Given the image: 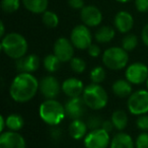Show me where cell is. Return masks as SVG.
<instances>
[{
	"instance_id": "1",
	"label": "cell",
	"mask_w": 148,
	"mask_h": 148,
	"mask_svg": "<svg viewBox=\"0 0 148 148\" xmlns=\"http://www.w3.org/2000/svg\"><path fill=\"white\" fill-rule=\"evenodd\" d=\"M40 82L32 73H19L9 87V95L16 103H27L37 95Z\"/></svg>"
},
{
	"instance_id": "2",
	"label": "cell",
	"mask_w": 148,
	"mask_h": 148,
	"mask_svg": "<svg viewBox=\"0 0 148 148\" xmlns=\"http://www.w3.org/2000/svg\"><path fill=\"white\" fill-rule=\"evenodd\" d=\"M1 49L9 58L17 60L25 57L29 49V45L25 38L21 34L10 33L2 38Z\"/></svg>"
},
{
	"instance_id": "3",
	"label": "cell",
	"mask_w": 148,
	"mask_h": 148,
	"mask_svg": "<svg viewBox=\"0 0 148 148\" xmlns=\"http://www.w3.org/2000/svg\"><path fill=\"white\" fill-rule=\"evenodd\" d=\"M40 118L46 124L51 126H57L64 120L66 116L65 107L54 99H46L39 108Z\"/></svg>"
},
{
	"instance_id": "4",
	"label": "cell",
	"mask_w": 148,
	"mask_h": 148,
	"mask_svg": "<svg viewBox=\"0 0 148 148\" xmlns=\"http://www.w3.org/2000/svg\"><path fill=\"white\" fill-rule=\"evenodd\" d=\"M82 99L87 108L93 111H99L108 105L109 95L101 84L91 82L84 87Z\"/></svg>"
},
{
	"instance_id": "5",
	"label": "cell",
	"mask_w": 148,
	"mask_h": 148,
	"mask_svg": "<svg viewBox=\"0 0 148 148\" xmlns=\"http://www.w3.org/2000/svg\"><path fill=\"white\" fill-rule=\"evenodd\" d=\"M103 65L111 70H121L127 67L129 54L122 47H111L103 53Z\"/></svg>"
},
{
	"instance_id": "6",
	"label": "cell",
	"mask_w": 148,
	"mask_h": 148,
	"mask_svg": "<svg viewBox=\"0 0 148 148\" xmlns=\"http://www.w3.org/2000/svg\"><path fill=\"white\" fill-rule=\"evenodd\" d=\"M127 108L132 115L141 116L148 113V90L140 89L128 97Z\"/></svg>"
},
{
	"instance_id": "7",
	"label": "cell",
	"mask_w": 148,
	"mask_h": 148,
	"mask_svg": "<svg viewBox=\"0 0 148 148\" xmlns=\"http://www.w3.org/2000/svg\"><path fill=\"white\" fill-rule=\"evenodd\" d=\"M70 41L73 44L74 48H77L79 50L88 49L92 42V36L88 27L85 25H76L71 32Z\"/></svg>"
},
{
	"instance_id": "8",
	"label": "cell",
	"mask_w": 148,
	"mask_h": 148,
	"mask_svg": "<svg viewBox=\"0 0 148 148\" xmlns=\"http://www.w3.org/2000/svg\"><path fill=\"white\" fill-rule=\"evenodd\" d=\"M110 133L103 130V128L91 130L84 137L85 148H107L111 143Z\"/></svg>"
},
{
	"instance_id": "9",
	"label": "cell",
	"mask_w": 148,
	"mask_h": 148,
	"mask_svg": "<svg viewBox=\"0 0 148 148\" xmlns=\"http://www.w3.org/2000/svg\"><path fill=\"white\" fill-rule=\"evenodd\" d=\"M125 76L131 84H142L148 79V67L141 62L132 63L126 68Z\"/></svg>"
},
{
	"instance_id": "10",
	"label": "cell",
	"mask_w": 148,
	"mask_h": 148,
	"mask_svg": "<svg viewBox=\"0 0 148 148\" xmlns=\"http://www.w3.org/2000/svg\"><path fill=\"white\" fill-rule=\"evenodd\" d=\"M53 52L61 62H70L74 57V46L66 38H59L55 42Z\"/></svg>"
},
{
	"instance_id": "11",
	"label": "cell",
	"mask_w": 148,
	"mask_h": 148,
	"mask_svg": "<svg viewBox=\"0 0 148 148\" xmlns=\"http://www.w3.org/2000/svg\"><path fill=\"white\" fill-rule=\"evenodd\" d=\"M40 90L46 99H54L59 95L62 87L54 76H45L40 81Z\"/></svg>"
},
{
	"instance_id": "12",
	"label": "cell",
	"mask_w": 148,
	"mask_h": 148,
	"mask_svg": "<svg viewBox=\"0 0 148 148\" xmlns=\"http://www.w3.org/2000/svg\"><path fill=\"white\" fill-rule=\"evenodd\" d=\"M86 105L83 101L82 97H71L65 103L66 116L72 120L80 119L86 111Z\"/></svg>"
},
{
	"instance_id": "13",
	"label": "cell",
	"mask_w": 148,
	"mask_h": 148,
	"mask_svg": "<svg viewBox=\"0 0 148 148\" xmlns=\"http://www.w3.org/2000/svg\"><path fill=\"white\" fill-rule=\"evenodd\" d=\"M25 140L15 131H4L0 135V148H25Z\"/></svg>"
},
{
	"instance_id": "14",
	"label": "cell",
	"mask_w": 148,
	"mask_h": 148,
	"mask_svg": "<svg viewBox=\"0 0 148 148\" xmlns=\"http://www.w3.org/2000/svg\"><path fill=\"white\" fill-rule=\"evenodd\" d=\"M80 17L85 25L90 27H97L103 21V14L97 7L93 5L84 6L80 11Z\"/></svg>"
},
{
	"instance_id": "15",
	"label": "cell",
	"mask_w": 148,
	"mask_h": 148,
	"mask_svg": "<svg viewBox=\"0 0 148 148\" xmlns=\"http://www.w3.org/2000/svg\"><path fill=\"white\" fill-rule=\"evenodd\" d=\"M40 67V58L37 55H25L21 59L15 60V68L19 73H33Z\"/></svg>"
},
{
	"instance_id": "16",
	"label": "cell",
	"mask_w": 148,
	"mask_h": 148,
	"mask_svg": "<svg viewBox=\"0 0 148 148\" xmlns=\"http://www.w3.org/2000/svg\"><path fill=\"white\" fill-rule=\"evenodd\" d=\"M61 87L62 91L69 99L80 97L83 93V90H84L83 82L80 79L75 78V77H70V78H67L66 80H64L63 83L61 84Z\"/></svg>"
},
{
	"instance_id": "17",
	"label": "cell",
	"mask_w": 148,
	"mask_h": 148,
	"mask_svg": "<svg viewBox=\"0 0 148 148\" xmlns=\"http://www.w3.org/2000/svg\"><path fill=\"white\" fill-rule=\"evenodd\" d=\"M114 25L120 33L127 34L131 31L134 25L133 16L128 11H120L114 18Z\"/></svg>"
},
{
	"instance_id": "18",
	"label": "cell",
	"mask_w": 148,
	"mask_h": 148,
	"mask_svg": "<svg viewBox=\"0 0 148 148\" xmlns=\"http://www.w3.org/2000/svg\"><path fill=\"white\" fill-rule=\"evenodd\" d=\"M87 130H88L87 123L83 122L80 119L72 120V122L69 125V128H68L69 135L75 140H80L84 138L87 134Z\"/></svg>"
},
{
	"instance_id": "19",
	"label": "cell",
	"mask_w": 148,
	"mask_h": 148,
	"mask_svg": "<svg viewBox=\"0 0 148 148\" xmlns=\"http://www.w3.org/2000/svg\"><path fill=\"white\" fill-rule=\"evenodd\" d=\"M110 148H135V141L127 133H117L111 140Z\"/></svg>"
},
{
	"instance_id": "20",
	"label": "cell",
	"mask_w": 148,
	"mask_h": 148,
	"mask_svg": "<svg viewBox=\"0 0 148 148\" xmlns=\"http://www.w3.org/2000/svg\"><path fill=\"white\" fill-rule=\"evenodd\" d=\"M112 90L117 97H127L132 95V85L127 79H118L112 85Z\"/></svg>"
},
{
	"instance_id": "21",
	"label": "cell",
	"mask_w": 148,
	"mask_h": 148,
	"mask_svg": "<svg viewBox=\"0 0 148 148\" xmlns=\"http://www.w3.org/2000/svg\"><path fill=\"white\" fill-rule=\"evenodd\" d=\"M115 29L113 27H109V25H105L101 27L95 32V39L97 43L99 44H106L110 43L112 40L115 38Z\"/></svg>"
},
{
	"instance_id": "22",
	"label": "cell",
	"mask_w": 148,
	"mask_h": 148,
	"mask_svg": "<svg viewBox=\"0 0 148 148\" xmlns=\"http://www.w3.org/2000/svg\"><path fill=\"white\" fill-rule=\"evenodd\" d=\"M25 7L33 13H44L47 10L48 0H23Z\"/></svg>"
},
{
	"instance_id": "23",
	"label": "cell",
	"mask_w": 148,
	"mask_h": 148,
	"mask_svg": "<svg viewBox=\"0 0 148 148\" xmlns=\"http://www.w3.org/2000/svg\"><path fill=\"white\" fill-rule=\"evenodd\" d=\"M111 121L118 131H123L128 125V116L123 110H117L112 114Z\"/></svg>"
},
{
	"instance_id": "24",
	"label": "cell",
	"mask_w": 148,
	"mask_h": 148,
	"mask_svg": "<svg viewBox=\"0 0 148 148\" xmlns=\"http://www.w3.org/2000/svg\"><path fill=\"white\" fill-rule=\"evenodd\" d=\"M25 125V120L18 114H11L6 117V127L10 131H19Z\"/></svg>"
},
{
	"instance_id": "25",
	"label": "cell",
	"mask_w": 148,
	"mask_h": 148,
	"mask_svg": "<svg viewBox=\"0 0 148 148\" xmlns=\"http://www.w3.org/2000/svg\"><path fill=\"white\" fill-rule=\"evenodd\" d=\"M62 62L59 60V58L55 55V54H49L47 55L43 60V65L45 67V69L47 70L48 72H51V73H54L57 70H59L60 66H61Z\"/></svg>"
},
{
	"instance_id": "26",
	"label": "cell",
	"mask_w": 148,
	"mask_h": 148,
	"mask_svg": "<svg viewBox=\"0 0 148 148\" xmlns=\"http://www.w3.org/2000/svg\"><path fill=\"white\" fill-rule=\"evenodd\" d=\"M43 23L49 29H54L59 25V17L55 12L50 10H46L42 16Z\"/></svg>"
},
{
	"instance_id": "27",
	"label": "cell",
	"mask_w": 148,
	"mask_h": 148,
	"mask_svg": "<svg viewBox=\"0 0 148 148\" xmlns=\"http://www.w3.org/2000/svg\"><path fill=\"white\" fill-rule=\"evenodd\" d=\"M107 76V73H106V70L101 66H97L95 67L89 73V78H90L91 82L92 83H97V84H101V82H103Z\"/></svg>"
},
{
	"instance_id": "28",
	"label": "cell",
	"mask_w": 148,
	"mask_h": 148,
	"mask_svg": "<svg viewBox=\"0 0 148 148\" xmlns=\"http://www.w3.org/2000/svg\"><path fill=\"white\" fill-rule=\"evenodd\" d=\"M138 39L134 34H128L122 40V48L127 52H131L137 47Z\"/></svg>"
},
{
	"instance_id": "29",
	"label": "cell",
	"mask_w": 148,
	"mask_h": 148,
	"mask_svg": "<svg viewBox=\"0 0 148 148\" xmlns=\"http://www.w3.org/2000/svg\"><path fill=\"white\" fill-rule=\"evenodd\" d=\"M70 67L72 71L77 74L83 73L86 69V63L82 58L79 57H73L70 61Z\"/></svg>"
},
{
	"instance_id": "30",
	"label": "cell",
	"mask_w": 148,
	"mask_h": 148,
	"mask_svg": "<svg viewBox=\"0 0 148 148\" xmlns=\"http://www.w3.org/2000/svg\"><path fill=\"white\" fill-rule=\"evenodd\" d=\"M21 1L19 0H2L1 1V8L4 12L12 13L19 8Z\"/></svg>"
},
{
	"instance_id": "31",
	"label": "cell",
	"mask_w": 148,
	"mask_h": 148,
	"mask_svg": "<svg viewBox=\"0 0 148 148\" xmlns=\"http://www.w3.org/2000/svg\"><path fill=\"white\" fill-rule=\"evenodd\" d=\"M135 148H148V133L142 132L135 140Z\"/></svg>"
},
{
	"instance_id": "32",
	"label": "cell",
	"mask_w": 148,
	"mask_h": 148,
	"mask_svg": "<svg viewBox=\"0 0 148 148\" xmlns=\"http://www.w3.org/2000/svg\"><path fill=\"white\" fill-rule=\"evenodd\" d=\"M103 120L99 116H91L90 118L87 121V126L90 130H95V129H99L101 128L103 125Z\"/></svg>"
},
{
	"instance_id": "33",
	"label": "cell",
	"mask_w": 148,
	"mask_h": 148,
	"mask_svg": "<svg viewBox=\"0 0 148 148\" xmlns=\"http://www.w3.org/2000/svg\"><path fill=\"white\" fill-rule=\"evenodd\" d=\"M136 126L141 131H148V115L145 114V115L138 116V119L136 120Z\"/></svg>"
},
{
	"instance_id": "34",
	"label": "cell",
	"mask_w": 148,
	"mask_h": 148,
	"mask_svg": "<svg viewBox=\"0 0 148 148\" xmlns=\"http://www.w3.org/2000/svg\"><path fill=\"white\" fill-rule=\"evenodd\" d=\"M136 8L140 12L148 11V0H135Z\"/></svg>"
},
{
	"instance_id": "35",
	"label": "cell",
	"mask_w": 148,
	"mask_h": 148,
	"mask_svg": "<svg viewBox=\"0 0 148 148\" xmlns=\"http://www.w3.org/2000/svg\"><path fill=\"white\" fill-rule=\"evenodd\" d=\"M87 53H88V55L90 56V57L97 58V57H99V54H101V48L97 45H95V44H91L88 47V49H87Z\"/></svg>"
},
{
	"instance_id": "36",
	"label": "cell",
	"mask_w": 148,
	"mask_h": 148,
	"mask_svg": "<svg viewBox=\"0 0 148 148\" xmlns=\"http://www.w3.org/2000/svg\"><path fill=\"white\" fill-rule=\"evenodd\" d=\"M68 4L73 9H82L84 7L83 0H68Z\"/></svg>"
},
{
	"instance_id": "37",
	"label": "cell",
	"mask_w": 148,
	"mask_h": 148,
	"mask_svg": "<svg viewBox=\"0 0 148 148\" xmlns=\"http://www.w3.org/2000/svg\"><path fill=\"white\" fill-rule=\"evenodd\" d=\"M101 128H103V130H106L107 132H109V133H111L112 131H113V129L115 127H114V124L113 122L111 121V120H108V121H103V125H101Z\"/></svg>"
},
{
	"instance_id": "38",
	"label": "cell",
	"mask_w": 148,
	"mask_h": 148,
	"mask_svg": "<svg viewBox=\"0 0 148 148\" xmlns=\"http://www.w3.org/2000/svg\"><path fill=\"white\" fill-rule=\"evenodd\" d=\"M141 38H142V41H143V43L148 47V23L143 27V29H142Z\"/></svg>"
},
{
	"instance_id": "39",
	"label": "cell",
	"mask_w": 148,
	"mask_h": 148,
	"mask_svg": "<svg viewBox=\"0 0 148 148\" xmlns=\"http://www.w3.org/2000/svg\"><path fill=\"white\" fill-rule=\"evenodd\" d=\"M6 127V119L3 116H0V132H4V128Z\"/></svg>"
},
{
	"instance_id": "40",
	"label": "cell",
	"mask_w": 148,
	"mask_h": 148,
	"mask_svg": "<svg viewBox=\"0 0 148 148\" xmlns=\"http://www.w3.org/2000/svg\"><path fill=\"white\" fill-rule=\"evenodd\" d=\"M4 34H5V27H4V23L3 21L0 23V37H4Z\"/></svg>"
},
{
	"instance_id": "41",
	"label": "cell",
	"mask_w": 148,
	"mask_h": 148,
	"mask_svg": "<svg viewBox=\"0 0 148 148\" xmlns=\"http://www.w3.org/2000/svg\"><path fill=\"white\" fill-rule=\"evenodd\" d=\"M118 2H122V3H126V2H129L131 0H117Z\"/></svg>"
},
{
	"instance_id": "42",
	"label": "cell",
	"mask_w": 148,
	"mask_h": 148,
	"mask_svg": "<svg viewBox=\"0 0 148 148\" xmlns=\"http://www.w3.org/2000/svg\"><path fill=\"white\" fill-rule=\"evenodd\" d=\"M146 86H147V90H148V79H147V81H146Z\"/></svg>"
}]
</instances>
